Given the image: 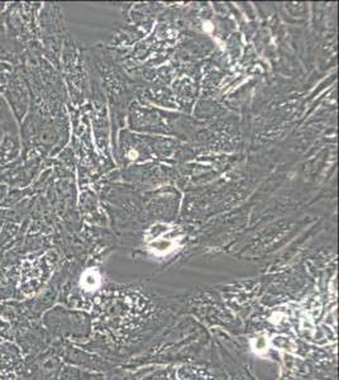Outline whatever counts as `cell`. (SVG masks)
Returning a JSON list of instances; mask_svg holds the SVG:
<instances>
[{
    "mask_svg": "<svg viewBox=\"0 0 339 380\" xmlns=\"http://www.w3.org/2000/svg\"><path fill=\"white\" fill-rule=\"evenodd\" d=\"M271 343L280 351H286L292 354L296 350V343L291 338L286 337V336H276V337H274V340H271Z\"/></svg>",
    "mask_w": 339,
    "mask_h": 380,
    "instance_id": "1",
    "label": "cell"
},
{
    "mask_svg": "<svg viewBox=\"0 0 339 380\" xmlns=\"http://www.w3.org/2000/svg\"><path fill=\"white\" fill-rule=\"evenodd\" d=\"M251 347L252 350H253L254 354L265 355L266 352L269 351V347H270L269 338H267V336L265 335L257 336L256 338L251 340Z\"/></svg>",
    "mask_w": 339,
    "mask_h": 380,
    "instance_id": "2",
    "label": "cell"
},
{
    "mask_svg": "<svg viewBox=\"0 0 339 380\" xmlns=\"http://www.w3.org/2000/svg\"><path fill=\"white\" fill-rule=\"evenodd\" d=\"M81 285L86 290H94L99 285V275L95 271H86L82 276Z\"/></svg>",
    "mask_w": 339,
    "mask_h": 380,
    "instance_id": "3",
    "label": "cell"
}]
</instances>
